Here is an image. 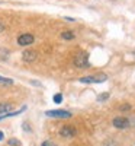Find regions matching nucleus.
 Returning <instances> with one entry per match:
<instances>
[{"instance_id": "f257e3e1", "label": "nucleus", "mask_w": 135, "mask_h": 146, "mask_svg": "<svg viewBox=\"0 0 135 146\" xmlns=\"http://www.w3.org/2000/svg\"><path fill=\"white\" fill-rule=\"evenodd\" d=\"M107 79V76L105 73H100V75H96V76H86V78H80L79 82L81 83H102Z\"/></svg>"}, {"instance_id": "7ed1b4c3", "label": "nucleus", "mask_w": 135, "mask_h": 146, "mask_svg": "<svg viewBox=\"0 0 135 146\" xmlns=\"http://www.w3.org/2000/svg\"><path fill=\"white\" fill-rule=\"evenodd\" d=\"M74 64L77 67H86V66H89V56L86 54V53H79L74 57Z\"/></svg>"}, {"instance_id": "dca6fc26", "label": "nucleus", "mask_w": 135, "mask_h": 146, "mask_svg": "<svg viewBox=\"0 0 135 146\" xmlns=\"http://www.w3.org/2000/svg\"><path fill=\"white\" fill-rule=\"evenodd\" d=\"M23 130H25V131H31V127H29L28 123H23Z\"/></svg>"}, {"instance_id": "6ab92c4d", "label": "nucleus", "mask_w": 135, "mask_h": 146, "mask_svg": "<svg viewBox=\"0 0 135 146\" xmlns=\"http://www.w3.org/2000/svg\"><path fill=\"white\" fill-rule=\"evenodd\" d=\"M5 139V135H3V131H0V140H3Z\"/></svg>"}, {"instance_id": "aec40b11", "label": "nucleus", "mask_w": 135, "mask_h": 146, "mask_svg": "<svg viewBox=\"0 0 135 146\" xmlns=\"http://www.w3.org/2000/svg\"><path fill=\"white\" fill-rule=\"evenodd\" d=\"M134 54H135V51H134Z\"/></svg>"}, {"instance_id": "a211bd4d", "label": "nucleus", "mask_w": 135, "mask_h": 146, "mask_svg": "<svg viewBox=\"0 0 135 146\" xmlns=\"http://www.w3.org/2000/svg\"><path fill=\"white\" fill-rule=\"evenodd\" d=\"M129 108H131L129 105H122V107H121V110H122V111H124V110H129Z\"/></svg>"}, {"instance_id": "39448f33", "label": "nucleus", "mask_w": 135, "mask_h": 146, "mask_svg": "<svg viewBox=\"0 0 135 146\" xmlns=\"http://www.w3.org/2000/svg\"><path fill=\"white\" fill-rule=\"evenodd\" d=\"M33 35L32 34H22L18 36V44L22 45V47H26V45H31L33 42Z\"/></svg>"}, {"instance_id": "4468645a", "label": "nucleus", "mask_w": 135, "mask_h": 146, "mask_svg": "<svg viewBox=\"0 0 135 146\" xmlns=\"http://www.w3.org/2000/svg\"><path fill=\"white\" fill-rule=\"evenodd\" d=\"M107 98H109V94H107V92H105V94H102V95L97 96V101H106Z\"/></svg>"}, {"instance_id": "1a4fd4ad", "label": "nucleus", "mask_w": 135, "mask_h": 146, "mask_svg": "<svg viewBox=\"0 0 135 146\" xmlns=\"http://www.w3.org/2000/svg\"><path fill=\"white\" fill-rule=\"evenodd\" d=\"M9 54H10V51L7 50V48H0V60H2V62H5V60L9 58Z\"/></svg>"}, {"instance_id": "9d476101", "label": "nucleus", "mask_w": 135, "mask_h": 146, "mask_svg": "<svg viewBox=\"0 0 135 146\" xmlns=\"http://www.w3.org/2000/svg\"><path fill=\"white\" fill-rule=\"evenodd\" d=\"M61 36H63L64 40H73L74 38V32L73 31H64L63 34H61Z\"/></svg>"}, {"instance_id": "423d86ee", "label": "nucleus", "mask_w": 135, "mask_h": 146, "mask_svg": "<svg viewBox=\"0 0 135 146\" xmlns=\"http://www.w3.org/2000/svg\"><path fill=\"white\" fill-rule=\"evenodd\" d=\"M113 126H115L116 129H128V127L131 126V123H129L128 118L116 117V118H113Z\"/></svg>"}, {"instance_id": "20e7f679", "label": "nucleus", "mask_w": 135, "mask_h": 146, "mask_svg": "<svg viewBox=\"0 0 135 146\" xmlns=\"http://www.w3.org/2000/svg\"><path fill=\"white\" fill-rule=\"evenodd\" d=\"M76 129L73 127V126H64V127H61L60 130V136L61 137H64V139H71V137H74L76 136Z\"/></svg>"}, {"instance_id": "6e6552de", "label": "nucleus", "mask_w": 135, "mask_h": 146, "mask_svg": "<svg viewBox=\"0 0 135 146\" xmlns=\"http://www.w3.org/2000/svg\"><path fill=\"white\" fill-rule=\"evenodd\" d=\"M10 110H12V104L9 102H0V114H9L10 113Z\"/></svg>"}, {"instance_id": "ddd939ff", "label": "nucleus", "mask_w": 135, "mask_h": 146, "mask_svg": "<svg viewBox=\"0 0 135 146\" xmlns=\"http://www.w3.org/2000/svg\"><path fill=\"white\" fill-rule=\"evenodd\" d=\"M0 83H6V85H12V83H13V80H12V79H9V78H2V76H0Z\"/></svg>"}, {"instance_id": "2eb2a0df", "label": "nucleus", "mask_w": 135, "mask_h": 146, "mask_svg": "<svg viewBox=\"0 0 135 146\" xmlns=\"http://www.w3.org/2000/svg\"><path fill=\"white\" fill-rule=\"evenodd\" d=\"M41 146H57L55 143H52L51 140H45V142H42V145Z\"/></svg>"}, {"instance_id": "f3484780", "label": "nucleus", "mask_w": 135, "mask_h": 146, "mask_svg": "<svg viewBox=\"0 0 135 146\" xmlns=\"http://www.w3.org/2000/svg\"><path fill=\"white\" fill-rule=\"evenodd\" d=\"M5 28H6V25H5V23H3L2 21H0V34H2V32L5 31Z\"/></svg>"}, {"instance_id": "9b49d317", "label": "nucleus", "mask_w": 135, "mask_h": 146, "mask_svg": "<svg viewBox=\"0 0 135 146\" xmlns=\"http://www.w3.org/2000/svg\"><path fill=\"white\" fill-rule=\"evenodd\" d=\"M52 101H54L55 104H61V101H63V95H61V94H55L54 98H52Z\"/></svg>"}, {"instance_id": "0eeeda50", "label": "nucleus", "mask_w": 135, "mask_h": 146, "mask_svg": "<svg viewBox=\"0 0 135 146\" xmlns=\"http://www.w3.org/2000/svg\"><path fill=\"white\" fill-rule=\"evenodd\" d=\"M23 57V62H26V63H31V62H35L36 57H38V53H36L35 50H25L22 54Z\"/></svg>"}, {"instance_id": "f03ea898", "label": "nucleus", "mask_w": 135, "mask_h": 146, "mask_svg": "<svg viewBox=\"0 0 135 146\" xmlns=\"http://www.w3.org/2000/svg\"><path fill=\"white\" fill-rule=\"evenodd\" d=\"M45 115L52 118H70L71 113L66 111V110H48V111H45Z\"/></svg>"}, {"instance_id": "f8f14e48", "label": "nucleus", "mask_w": 135, "mask_h": 146, "mask_svg": "<svg viewBox=\"0 0 135 146\" xmlns=\"http://www.w3.org/2000/svg\"><path fill=\"white\" fill-rule=\"evenodd\" d=\"M7 143H9V146H20V142L18 139H15V137L13 139H9Z\"/></svg>"}]
</instances>
